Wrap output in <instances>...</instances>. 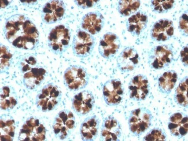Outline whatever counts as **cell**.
<instances>
[{
	"instance_id": "52a82bcc",
	"label": "cell",
	"mask_w": 188,
	"mask_h": 141,
	"mask_svg": "<svg viewBox=\"0 0 188 141\" xmlns=\"http://www.w3.org/2000/svg\"><path fill=\"white\" fill-rule=\"evenodd\" d=\"M130 98L136 101L144 100L148 95L150 85L148 79L142 74L137 75L132 77L128 84Z\"/></svg>"
},
{
	"instance_id": "ffe728a7",
	"label": "cell",
	"mask_w": 188,
	"mask_h": 141,
	"mask_svg": "<svg viewBox=\"0 0 188 141\" xmlns=\"http://www.w3.org/2000/svg\"><path fill=\"white\" fill-rule=\"evenodd\" d=\"M178 78L177 73L174 70H168L164 72L158 80L159 91L162 93L169 94L174 87Z\"/></svg>"
},
{
	"instance_id": "6da1fadb",
	"label": "cell",
	"mask_w": 188,
	"mask_h": 141,
	"mask_svg": "<svg viewBox=\"0 0 188 141\" xmlns=\"http://www.w3.org/2000/svg\"><path fill=\"white\" fill-rule=\"evenodd\" d=\"M64 83L71 91H78L85 88L88 84L89 75L86 68L78 64L72 65L65 70Z\"/></svg>"
},
{
	"instance_id": "d590c367",
	"label": "cell",
	"mask_w": 188,
	"mask_h": 141,
	"mask_svg": "<svg viewBox=\"0 0 188 141\" xmlns=\"http://www.w3.org/2000/svg\"><path fill=\"white\" fill-rule=\"evenodd\" d=\"M30 140V138L29 137H27L24 140V141H28Z\"/></svg>"
},
{
	"instance_id": "9c48e42d",
	"label": "cell",
	"mask_w": 188,
	"mask_h": 141,
	"mask_svg": "<svg viewBox=\"0 0 188 141\" xmlns=\"http://www.w3.org/2000/svg\"><path fill=\"white\" fill-rule=\"evenodd\" d=\"M95 103L92 92L88 90H83L73 97L72 101V109L78 116H84L93 110Z\"/></svg>"
},
{
	"instance_id": "4fadbf2b",
	"label": "cell",
	"mask_w": 188,
	"mask_h": 141,
	"mask_svg": "<svg viewBox=\"0 0 188 141\" xmlns=\"http://www.w3.org/2000/svg\"><path fill=\"white\" fill-rule=\"evenodd\" d=\"M105 18L98 11L89 12L82 17L80 25L82 29L92 35L99 33L103 28Z\"/></svg>"
},
{
	"instance_id": "e575fe53",
	"label": "cell",
	"mask_w": 188,
	"mask_h": 141,
	"mask_svg": "<svg viewBox=\"0 0 188 141\" xmlns=\"http://www.w3.org/2000/svg\"><path fill=\"white\" fill-rule=\"evenodd\" d=\"M10 128L11 130L10 131H12L15 129V127L14 126H11L10 127Z\"/></svg>"
},
{
	"instance_id": "f546056e",
	"label": "cell",
	"mask_w": 188,
	"mask_h": 141,
	"mask_svg": "<svg viewBox=\"0 0 188 141\" xmlns=\"http://www.w3.org/2000/svg\"><path fill=\"white\" fill-rule=\"evenodd\" d=\"M14 123V121L13 120H8L6 122V125L8 126H10Z\"/></svg>"
},
{
	"instance_id": "ac0fdd59",
	"label": "cell",
	"mask_w": 188,
	"mask_h": 141,
	"mask_svg": "<svg viewBox=\"0 0 188 141\" xmlns=\"http://www.w3.org/2000/svg\"><path fill=\"white\" fill-rule=\"evenodd\" d=\"M187 116L182 112H177L172 114L169 118L168 128L173 136L181 138L188 132Z\"/></svg>"
},
{
	"instance_id": "44dd1931",
	"label": "cell",
	"mask_w": 188,
	"mask_h": 141,
	"mask_svg": "<svg viewBox=\"0 0 188 141\" xmlns=\"http://www.w3.org/2000/svg\"><path fill=\"white\" fill-rule=\"evenodd\" d=\"M188 77L185 76L180 81L174 95V99L177 104L184 107H187Z\"/></svg>"
},
{
	"instance_id": "7c38bea8",
	"label": "cell",
	"mask_w": 188,
	"mask_h": 141,
	"mask_svg": "<svg viewBox=\"0 0 188 141\" xmlns=\"http://www.w3.org/2000/svg\"><path fill=\"white\" fill-rule=\"evenodd\" d=\"M56 120L57 123L53 126L54 132L56 134L60 132L62 133L60 137L61 139L71 134L75 128V118L70 111L61 112Z\"/></svg>"
},
{
	"instance_id": "9a60e30c",
	"label": "cell",
	"mask_w": 188,
	"mask_h": 141,
	"mask_svg": "<svg viewBox=\"0 0 188 141\" xmlns=\"http://www.w3.org/2000/svg\"><path fill=\"white\" fill-rule=\"evenodd\" d=\"M174 28L172 21L167 19H161L155 22L150 32L152 39L157 42H164L173 35Z\"/></svg>"
},
{
	"instance_id": "4dcf8cb0",
	"label": "cell",
	"mask_w": 188,
	"mask_h": 141,
	"mask_svg": "<svg viewBox=\"0 0 188 141\" xmlns=\"http://www.w3.org/2000/svg\"><path fill=\"white\" fill-rule=\"evenodd\" d=\"M0 2H1V3H0V4H1V6L2 5H8V2L7 0H0Z\"/></svg>"
},
{
	"instance_id": "d4e9b609",
	"label": "cell",
	"mask_w": 188,
	"mask_h": 141,
	"mask_svg": "<svg viewBox=\"0 0 188 141\" xmlns=\"http://www.w3.org/2000/svg\"><path fill=\"white\" fill-rule=\"evenodd\" d=\"M99 1V0H74V2L78 8L85 9L95 6Z\"/></svg>"
},
{
	"instance_id": "f1b7e54d",
	"label": "cell",
	"mask_w": 188,
	"mask_h": 141,
	"mask_svg": "<svg viewBox=\"0 0 188 141\" xmlns=\"http://www.w3.org/2000/svg\"><path fill=\"white\" fill-rule=\"evenodd\" d=\"M10 100L11 104L14 105H16V101L14 98L13 97H11L10 98Z\"/></svg>"
},
{
	"instance_id": "1f68e13d",
	"label": "cell",
	"mask_w": 188,
	"mask_h": 141,
	"mask_svg": "<svg viewBox=\"0 0 188 141\" xmlns=\"http://www.w3.org/2000/svg\"><path fill=\"white\" fill-rule=\"evenodd\" d=\"M6 125V123L2 121H0V126L1 128H3Z\"/></svg>"
},
{
	"instance_id": "484cf974",
	"label": "cell",
	"mask_w": 188,
	"mask_h": 141,
	"mask_svg": "<svg viewBox=\"0 0 188 141\" xmlns=\"http://www.w3.org/2000/svg\"><path fill=\"white\" fill-rule=\"evenodd\" d=\"M188 15L184 13L180 18L179 27L180 29L185 34H188Z\"/></svg>"
},
{
	"instance_id": "ba28073f",
	"label": "cell",
	"mask_w": 188,
	"mask_h": 141,
	"mask_svg": "<svg viewBox=\"0 0 188 141\" xmlns=\"http://www.w3.org/2000/svg\"><path fill=\"white\" fill-rule=\"evenodd\" d=\"M121 45L119 36L115 33L108 32L103 35L99 40L98 52L104 58L110 59L117 54Z\"/></svg>"
},
{
	"instance_id": "d6986e66",
	"label": "cell",
	"mask_w": 188,
	"mask_h": 141,
	"mask_svg": "<svg viewBox=\"0 0 188 141\" xmlns=\"http://www.w3.org/2000/svg\"><path fill=\"white\" fill-rule=\"evenodd\" d=\"M148 21L147 16L139 11L132 15L126 22L127 31L134 36L139 35L146 27Z\"/></svg>"
},
{
	"instance_id": "277c9868",
	"label": "cell",
	"mask_w": 188,
	"mask_h": 141,
	"mask_svg": "<svg viewBox=\"0 0 188 141\" xmlns=\"http://www.w3.org/2000/svg\"><path fill=\"white\" fill-rule=\"evenodd\" d=\"M71 37L69 28L63 25L55 27L50 31L48 36V44L55 53L60 54L68 47Z\"/></svg>"
},
{
	"instance_id": "cb8c5ba5",
	"label": "cell",
	"mask_w": 188,
	"mask_h": 141,
	"mask_svg": "<svg viewBox=\"0 0 188 141\" xmlns=\"http://www.w3.org/2000/svg\"><path fill=\"white\" fill-rule=\"evenodd\" d=\"M165 133L161 128H154L147 133L143 140L148 141H165L166 140Z\"/></svg>"
},
{
	"instance_id": "3957f363",
	"label": "cell",
	"mask_w": 188,
	"mask_h": 141,
	"mask_svg": "<svg viewBox=\"0 0 188 141\" xmlns=\"http://www.w3.org/2000/svg\"><path fill=\"white\" fill-rule=\"evenodd\" d=\"M152 114L145 107H139L132 110L129 116L128 123L129 130L136 136L145 132L151 124Z\"/></svg>"
},
{
	"instance_id": "7a4b0ae2",
	"label": "cell",
	"mask_w": 188,
	"mask_h": 141,
	"mask_svg": "<svg viewBox=\"0 0 188 141\" xmlns=\"http://www.w3.org/2000/svg\"><path fill=\"white\" fill-rule=\"evenodd\" d=\"M95 44V39L93 35L82 29H78L73 38V53L78 57H86L92 53Z\"/></svg>"
},
{
	"instance_id": "4316f807",
	"label": "cell",
	"mask_w": 188,
	"mask_h": 141,
	"mask_svg": "<svg viewBox=\"0 0 188 141\" xmlns=\"http://www.w3.org/2000/svg\"><path fill=\"white\" fill-rule=\"evenodd\" d=\"M188 46L187 45L184 46L180 52L181 61L183 66L187 67L188 66Z\"/></svg>"
},
{
	"instance_id": "603a6c76",
	"label": "cell",
	"mask_w": 188,
	"mask_h": 141,
	"mask_svg": "<svg viewBox=\"0 0 188 141\" xmlns=\"http://www.w3.org/2000/svg\"><path fill=\"white\" fill-rule=\"evenodd\" d=\"M174 1L171 0H152L151 1V7L154 12L163 13L172 8Z\"/></svg>"
},
{
	"instance_id": "d6a6232c",
	"label": "cell",
	"mask_w": 188,
	"mask_h": 141,
	"mask_svg": "<svg viewBox=\"0 0 188 141\" xmlns=\"http://www.w3.org/2000/svg\"><path fill=\"white\" fill-rule=\"evenodd\" d=\"M34 124L35 126H38L39 125V120L38 119H36L35 120Z\"/></svg>"
},
{
	"instance_id": "5bb4252c",
	"label": "cell",
	"mask_w": 188,
	"mask_h": 141,
	"mask_svg": "<svg viewBox=\"0 0 188 141\" xmlns=\"http://www.w3.org/2000/svg\"><path fill=\"white\" fill-rule=\"evenodd\" d=\"M60 94L57 86L49 84L42 89L38 96V104L42 106L43 110H51L58 103Z\"/></svg>"
},
{
	"instance_id": "7402d4cb",
	"label": "cell",
	"mask_w": 188,
	"mask_h": 141,
	"mask_svg": "<svg viewBox=\"0 0 188 141\" xmlns=\"http://www.w3.org/2000/svg\"><path fill=\"white\" fill-rule=\"evenodd\" d=\"M140 4L139 0H120L117 4V11L122 16H129L137 12Z\"/></svg>"
},
{
	"instance_id": "83f0119b",
	"label": "cell",
	"mask_w": 188,
	"mask_h": 141,
	"mask_svg": "<svg viewBox=\"0 0 188 141\" xmlns=\"http://www.w3.org/2000/svg\"><path fill=\"white\" fill-rule=\"evenodd\" d=\"M45 128L42 124H40L37 129V134H43L45 135Z\"/></svg>"
},
{
	"instance_id": "8992f818",
	"label": "cell",
	"mask_w": 188,
	"mask_h": 141,
	"mask_svg": "<svg viewBox=\"0 0 188 141\" xmlns=\"http://www.w3.org/2000/svg\"><path fill=\"white\" fill-rule=\"evenodd\" d=\"M102 93L106 103L109 106H114L119 104L122 100L124 89L121 81L113 79L104 83Z\"/></svg>"
},
{
	"instance_id": "5b68a950",
	"label": "cell",
	"mask_w": 188,
	"mask_h": 141,
	"mask_svg": "<svg viewBox=\"0 0 188 141\" xmlns=\"http://www.w3.org/2000/svg\"><path fill=\"white\" fill-rule=\"evenodd\" d=\"M174 54L172 48L167 44L155 46L150 51L148 58L150 67L160 70L168 66L172 62Z\"/></svg>"
},
{
	"instance_id": "2e32d148",
	"label": "cell",
	"mask_w": 188,
	"mask_h": 141,
	"mask_svg": "<svg viewBox=\"0 0 188 141\" xmlns=\"http://www.w3.org/2000/svg\"><path fill=\"white\" fill-rule=\"evenodd\" d=\"M100 120L96 115L86 118L81 124L80 132L82 140L92 141L97 138L99 133Z\"/></svg>"
},
{
	"instance_id": "8fae6325",
	"label": "cell",
	"mask_w": 188,
	"mask_h": 141,
	"mask_svg": "<svg viewBox=\"0 0 188 141\" xmlns=\"http://www.w3.org/2000/svg\"><path fill=\"white\" fill-rule=\"evenodd\" d=\"M120 124L114 117L109 116L103 119L102 124L100 140L119 141L121 136Z\"/></svg>"
},
{
	"instance_id": "8d00e7d4",
	"label": "cell",
	"mask_w": 188,
	"mask_h": 141,
	"mask_svg": "<svg viewBox=\"0 0 188 141\" xmlns=\"http://www.w3.org/2000/svg\"><path fill=\"white\" fill-rule=\"evenodd\" d=\"M32 139L33 141H38L37 138L34 137L32 138Z\"/></svg>"
},
{
	"instance_id": "836d02e7",
	"label": "cell",
	"mask_w": 188,
	"mask_h": 141,
	"mask_svg": "<svg viewBox=\"0 0 188 141\" xmlns=\"http://www.w3.org/2000/svg\"><path fill=\"white\" fill-rule=\"evenodd\" d=\"M8 134L10 136L13 137L14 135V133L12 131H10L8 133Z\"/></svg>"
},
{
	"instance_id": "30bf717a",
	"label": "cell",
	"mask_w": 188,
	"mask_h": 141,
	"mask_svg": "<svg viewBox=\"0 0 188 141\" xmlns=\"http://www.w3.org/2000/svg\"><path fill=\"white\" fill-rule=\"evenodd\" d=\"M139 60V55L137 50L132 46H128L125 48L118 56L117 66L121 72L127 73L136 68Z\"/></svg>"
},
{
	"instance_id": "e0dca14e",
	"label": "cell",
	"mask_w": 188,
	"mask_h": 141,
	"mask_svg": "<svg viewBox=\"0 0 188 141\" xmlns=\"http://www.w3.org/2000/svg\"><path fill=\"white\" fill-rule=\"evenodd\" d=\"M65 11V6L62 1H49L45 4L43 8V20L47 23H55L62 19Z\"/></svg>"
}]
</instances>
